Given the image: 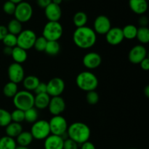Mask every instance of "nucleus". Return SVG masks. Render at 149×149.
<instances>
[{
	"instance_id": "f257e3e1",
	"label": "nucleus",
	"mask_w": 149,
	"mask_h": 149,
	"mask_svg": "<svg viewBox=\"0 0 149 149\" xmlns=\"http://www.w3.org/2000/svg\"><path fill=\"white\" fill-rule=\"evenodd\" d=\"M73 41L76 46L80 49H90L95 45L97 34L88 26L77 28L73 33Z\"/></svg>"
},
{
	"instance_id": "f03ea898",
	"label": "nucleus",
	"mask_w": 149,
	"mask_h": 149,
	"mask_svg": "<svg viewBox=\"0 0 149 149\" xmlns=\"http://www.w3.org/2000/svg\"><path fill=\"white\" fill-rule=\"evenodd\" d=\"M67 134L68 138L78 144H82L89 141L91 135L90 128L81 122H76L68 127Z\"/></svg>"
},
{
	"instance_id": "7ed1b4c3",
	"label": "nucleus",
	"mask_w": 149,
	"mask_h": 149,
	"mask_svg": "<svg viewBox=\"0 0 149 149\" xmlns=\"http://www.w3.org/2000/svg\"><path fill=\"white\" fill-rule=\"evenodd\" d=\"M77 87L84 92L95 90L98 86L97 77L93 72L89 71H82L77 75L76 78Z\"/></svg>"
},
{
	"instance_id": "20e7f679",
	"label": "nucleus",
	"mask_w": 149,
	"mask_h": 149,
	"mask_svg": "<svg viewBox=\"0 0 149 149\" xmlns=\"http://www.w3.org/2000/svg\"><path fill=\"white\" fill-rule=\"evenodd\" d=\"M13 103L16 109L25 111L34 107V95L27 90H20L13 97Z\"/></svg>"
},
{
	"instance_id": "39448f33",
	"label": "nucleus",
	"mask_w": 149,
	"mask_h": 149,
	"mask_svg": "<svg viewBox=\"0 0 149 149\" xmlns=\"http://www.w3.org/2000/svg\"><path fill=\"white\" fill-rule=\"evenodd\" d=\"M63 33V29L59 21H48L44 26L42 36L46 39L47 42L58 41L62 37Z\"/></svg>"
},
{
	"instance_id": "423d86ee",
	"label": "nucleus",
	"mask_w": 149,
	"mask_h": 149,
	"mask_svg": "<svg viewBox=\"0 0 149 149\" xmlns=\"http://www.w3.org/2000/svg\"><path fill=\"white\" fill-rule=\"evenodd\" d=\"M30 132L33 139L38 141L46 139L51 134L49 122L48 121L43 119L37 120L32 124Z\"/></svg>"
},
{
	"instance_id": "0eeeda50",
	"label": "nucleus",
	"mask_w": 149,
	"mask_h": 149,
	"mask_svg": "<svg viewBox=\"0 0 149 149\" xmlns=\"http://www.w3.org/2000/svg\"><path fill=\"white\" fill-rule=\"evenodd\" d=\"M50 129V133L52 135H58L63 137L66 133L68 129V122L66 119L61 115L53 116L49 121H48Z\"/></svg>"
},
{
	"instance_id": "6e6552de",
	"label": "nucleus",
	"mask_w": 149,
	"mask_h": 149,
	"mask_svg": "<svg viewBox=\"0 0 149 149\" xmlns=\"http://www.w3.org/2000/svg\"><path fill=\"white\" fill-rule=\"evenodd\" d=\"M36 37L33 31L30 29L23 30L17 36V46L27 51L33 47Z\"/></svg>"
},
{
	"instance_id": "1a4fd4ad",
	"label": "nucleus",
	"mask_w": 149,
	"mask_h": 149,
	"mask_svg": "<svg viewBox=\"0 0 149 149\" xmlns=\"http://www.w3.org/2000/svg\"><path fill=\"white\" fill-rule=\"evenodd\" d=\"M15 18L20 23H26L29 21L33 15V8L29 2L21 1L16 4L15 11L14 13Z\"/></svg>"
},
{
	"instance_id": "9d476101",
	"label": "nucleus",
	"mask_w": 149,
	"mask_h": 149,
	"mask_svg": "<svg viewBox=\"0 0 149 149\" xmlns=\"http://www.w3.org/2000/svg\"><path fill=\"white\" fill-rule=\"evenodd\" d=\"M65 82L60 77L52 78L47 83V93L52 97L61 96L65 90Z\"/></svg>"
},
{
	"instance_id": "9b49d317",
	"label": "nucleus",
	"mask_w": 149,
	"mask_h": 149,
	"mask_svg": "<svg viewBox=\"0 0 149 149\" xmlns=\"http://www.w3.org/2000/svg\"><path fill=\"white\" fill-rule=\"evenodd\" d=\"M7 74H8L10 81L14 82L15 84L23 81L25 77V71L23 67L21 64L17 63H13L10 64L7 69Z\"/></svg>"
},
{
	"instance_id": "f8f14e48",
	"label": "nucleus",
	"mask_w": 149,
	"mask_h": 149,
	"mask_svg": "<svg viewBox=\"0 0 149 149\" xmlns=\"http://www.w3.org/2000/svg\"><path fill=\"white\" fill-rule=\"evenodd\" d=\"M111 28V23L110 19L107 16L100 15L95 19L93 29L96 34L106 35Z\"/></svg>"
},
{
	"instance_id": "ddd939ff",
	"label": "nucleus",
	"mask_w": 149,
	"mask_h": 149,
	"mask_svg": "<svg viewBox=\"0 0 149 149\" xmlns=\"http://www.w3.org/2000/svg\"><path fill=\"white\" fill-rule=\"evenodd\" d=\"M147 58V49L143 45H137L130 50L128 59L132 64H139L143 60Z\"/></svg>"
},
{
	"instance_id": "4468645a",
	"label": "nucleus",
	"mask_w": 149,
	"mask_h": 149,
	"mask_svg": "<svg viewBox=\"0 0 149 149\" xmlns=\"http://www.w3.org/2000/svg\"><path fill=\"white\" fill-rule=\"evenodd\" d=\"M49 111L52 116L61 115L65 109V102L61 96L52 97L48 105Z\"/></svg>"
},
{
	"instance_id": "2eb2a0df",
	"label": "nucleus",
	"mask_w": 149,
	"mask_h": 149,
	"mask_svg": "<svg viewBox=\"0 0 149 149\" xmlns=\"http://www.w3.org/2000/svg\"><path fill=\"white\" fill-rule=\"evenodd\" d=\"M102 58L98 53L90 52L84 55L82 59V63L85 68L88 69H95L100 65Z\"/></svg>"
},
{
	"instance_id": "dca6fc26",
	"label": "nucleus",
	"mask_w": 149,
	"mask_h": 149,
	"mask_svg": "<svg viewBox=\"0 0 149 149\" xmlns=\"http://www.w3.org/2000/svg\"><path fill=\"white\" fill-rule=\"evenodd\" d=\"M105 36L106 42L113 46L121 44L125 39L122 29L119 27H111Z\"/></svg>"
},
{
	"instance_id": "f3484780",
	"label": "nucleus",
	"mask_w": 149,
	"mask_h": 149,
	"mask_svg": "<svg viewBox=\"0 0 149 149\" xmlns=\"http://www.w3.org/2000/svg\"><path fill=\"white\" fill-rule=\"evenodd\" d=\"M45 14L48 21L58 22L62 16V10L60 5L51 2L45 9Z\"/></svg>"
},
{
	"instance_id": "a211bd4d",
	"label": "nucleus",
	"mask_w": 149,
	"mask_h": 149,
	"mask_svg": "<svg viewBox=\"0 0 149 149\" xmlns=\"http://www.w3.org/2000/svg\"><path fill=\"white\" fill-rule=\"evenodd\" d=\"M64 139L58 135H50L45 139L44 148L45 149H63Z\"/></svg>"
},
{
	"instance_id": "6ab92c4d",
	"label": "nucleus",
	"mask_w": 149,
	"mask_h": 149,
	"mask_svg": "<svg viewBox=\"0 0 149 149\" xmlns=\"http://www.w3.org/2000/svg\"><path fill=\"white\" fill-rule=\"evenodd\" d=\"M129 7L134 13L142 15L148 10L147 0H129Z\"/></svg>"
},
{
	"instance_id": "aec40b11",
	"label": "nucleus",
	"mask_w": 149,
	"mask_h": 149,
	"mask_svg": "<svg viewBox=\"0 0 149 149\" xmlns=\"http://www.w3.org/2000/svg\"><path fill=\"white\" fill-rule=\"evenodd\" d=\"M50 96L47 93L36 95L34 96V107L39 110H43L48 107L50 100Z\"/></svg>"
},
{
	"instance_id": "412c9836",
	"label": "nucleus",
	"mask_w": 149,
	"mask_h": 149,
	"mask_svg": "<svg viewBox=\"0 0 149 149\" xmlns=\"http://www.w3.org/2000/svg\"><path fill=\"white\" fill-rule=\"evenodd\" d=\"M11 56L15 63L21 64L23 63L26 62V61L27 60V51L22 49V48L16 46L13 48Z\"/></svg>"
},
{
	"instance_id": "4be33fe9",
	"label": "nucleus",
	"mask_w": 149,
	"mask_h": 149,
	"mask_svg": "<svg viewBox=\"0 0 149 149\" xmlns=\"http://www.w3.org/2000/svg\"><path fill=\"white\" fill-rule=\"evenodd\" d=\"M23 132V127L21 124L16 122H10L5 127V132L7 136L15 138Z\"/></svg>"
},
{
	"instance_id": "5701e85b",
	"label": "nucleus",
	"mask_w": 149,
	"mask_h": 149,
	"mask_svg": "<svg viewBox=\"0 0 149 149\" xmlns=\"http://www.w3.org/2000/svg\"><path fill=\"white\" fill-rule=\"evenodd\" d=\"M40 82V80L37 77L34 75H29L24 77L23 80V85L25 90L27 91H33Z\"/></svg>"
},
{
	"instance_id": "b1692460",
	"label": "nucleus",
	"mask_w": 149,
	"mask_h": 149,
	"mask_svg": "<svg viewBox=\"0 0 149 149\" xmlns=\"http://www.w3.org/2000/svg\"><path fill=\"white\" fill-rule=\"evenodd\" d=\"M33 138L30 132L23 131L16 138V143L19 146L28 147L33 141Z\"/></svg>"
},
{
	"instance_id": "393cba45",
	"label": "nucleus",
	"mask_w": 149,
	"mask_h": 149,
	"mask_svg": "<svg viewBox=\"0 0 149 149\" xmlns=\"http://www.w3.org/2000/svg\"><path fill=\"white\" fill-rule=\"evenodd\" d=\"M87 20H88V17H87V14L81 11L76 13L73 17V23L77 28L85 26L87 23Z\"/></svg>"
},
{
	"instance_id": "a878e982",
	"label": "nucleus",
	"mask_w": 149,
	"mask_h": 149,
	"mask_svg": "<svg viewBox=\"0 0 149 149\" xmlns=\"http://www.w3.org/2000/svg\"><path fill=\"white\" fill-rule=\"evenodd\" d=\"M7 29L8 31V33L17 36L23 31V26L20 21L15 18L9 22Z\"/></svg>"
},
{
	"instance_id": "bb28decb",
	"label": "nucleus",
	"mask_w": 149,
	"mask_h": 149,
	"mask_svg": "<svg viewBox=\"0 0 149 149\" xmlns=\"http://www.w3.org/2000/svg\"><path fill=\"white\" fill-rule=\"evenodd\" d=\"M122 33L125 39L132 40L136 38L138 28L132 24H128L125 26L123 29H122Z\"/></svg>"
},
{
	"instance_id": "cd10ccee",
	"label": "nucleus",
	"mask_w": 149,
	"mask_h": 149,
	"mask_svg": "<svg viewBox=\"0 0 149 149\" xmlns=\"http://www.w3.org/2000/svg\"><path fill=\"white\" fill-rule=\"evenodd\" d=\"M60 50H61V45L58 41H49L47 42L45 52L47 55L55 56L59 53Z\"/></svg>"
},
{
	"instance_id": "c85d7f7f",
	"label": "nucleus",
	"mask_w": 149,
	"mask_h": 149,
	"mask_svg": "<svg viewBox=\"0 0 149 149\" xmlns=\"http://www.w3.org/2000/svg\"><path fill=\"white\" fill-rule=\"evenodd\" d=\"M15 139L8 136L0 138V149H15L17 147Z\"/></svg>"
},
{
	"instance_id": "c756f323",
	"label": "nucleus",
	"mask_w": 149,
	"mask_h": 149,
	"mask_svg": "<svg viewBox=\"0 0 149 149\" xmlns=\"http://www.w3.org/2000/svg\"><path fill=\"white\" fill-rule=\"evenodd\" d=\"M25 121L28 123L33 124L37 120H39V112L35 107H32L31 109L24 111Z\"/></svg>"
},
{
	"instance_id": "7c9ffc66",
	"label": "nucleus",
	"mask_w": 149,
	"mask_h": 149,
	"mask_svg": "<svg viewBox=\"0 0 149 149\" xmlns=\"http://www.w3.org/2000/svg\"><path fill=\"white\" fill-rule=\"evenodd\" d=\"M17 92H18L17 84L12 81L7 82L3 88V93L7 97H13Z\"/></svg>"
},
{
	"instance_id": "2f4dec72",
	"label": "nucleus",
	"mask_w": 149,
	"mask_h": 149,
	"mask_svg": "<svg viewBox=\"0 0 149 149\" xmlns=\"http://www.w3.org/2000/svg\"><path fill=\"white\" fill-rule=\"evenodd\" d=\"M136 39L141 44H148L149 42V29L148 27H140L137 31Z\"/></svg>"
},
{
	"instance_id": "473e14b6",
	"label": "nucleus",
	"mask_w": 149,
	"mask_h": 149,
	"mask_svg": "<svg viewBox=\"0 0 149 149\" xmlns=\"http://www.w3.org/2000/svg\"><path fill=\"white\" fill-rule=\"evenodd\" d=\"M10 122H12L11 113L6 109H0V127H6Z\"/></svg>"
},
{
	"instance_id": "72a5a7b5",
	"label": "nucleus",
	"mask_w": 149,
	"mask_h": 149,
	"mask_svg": "<svg viewBox=\"0 0 149 149\" xmlns=\"http://www.w3.org/2000/svg\"><path fill=\"white\" fill-rule=\"evenodd\" d=\"M2 42L5 47L11 48L15 47L17 46V36L8 33L2 40Z\"/></svg>"
},
{
	"instance_id": "f704fd0d",
	"label": "nucleus",
	"mask_w": 149,
	"mask_h": 149,
	"mask_svg": "<svg viewBox=\"0 0 149 149\" xmlns=\"http://www.w3.org/2000/svg\"><path fill=\"white\" fill-rule=\"evenodd\" d=\"M47 44V41L46 40V39H45L42 36H39V37H36L33 47L38 52H45Z\"/></svg>"
},
{
	"instance_id": "c9c22d12",
	"label": "nucleus",
	"mask_w": 149,
	"mask_h": 149,
	"mask_svg": "<svg viewBox=\"0 0 149 149\" xmlns=\"http://www.w3.org/2000/svg\"><path fill=\"white\" fill-rule=\"evenodd\" d=\"M10 113H11L12 122L21 124V122L25 121V115L23 111L15 109Z\"/></svg>"
},
{
	"instance_id": "e433bc0d",
	"label": "nucleus",
	"mask_w": 149,
	"mask_h": 149,
	"mask_svg": "<svg viewBox=\"0 0 149 149\" xmlns=\"http://www.w3.org/2000/svg\"><path fill=\"white\" fill-rule=\"evenodd\" d=\"M86 100L88 104L92 105V106L97 104L99 101L98 93L95 92V90L87 92L86 95Z\"/></svg>"
},
{
	"instance_id": "4c0bfd02",
	"label": "nucleus",
	"mask_w": 149,
	"mask_h": 149,
	"mask_svg": "<svg viewBox=\"0 0 149 149\" xmlns=\"http://www.w3.org/2000/svg\"><path fill=\"white\" fill-rule=\"evenodd\" d=\"M16 4L10 1H7L4 2L3 5V10L4 13L7 15H14L15 11Z\"/></svg>"
},
{
	"instance_id": "58836bf2",
	"label": "nucleus",
	"mask_w": 149,
	"mask_h": 149,
	"mask_svg": "<svg viewBox=\"0 0 149 149\" xmlns=\"http://www.w3.org/2000/svg\"><path fill=\"white\" fill-rule=\"evenodd\" d=\"M79 144L74 142L70 138H67L66 140H64L63 143V149H78Z\"/></svg>"
},
{
	"instance_id": "ea45409f",
	"label": "nucleus",
	"mask_w": 149,
	"mask_h": 149,
	"mask_svg": "<svg viewBox=\"0 0 149 149\" xmlns=\"http://www.w3.org/2000/svg\"><path fill=\"white\" fill-rule=\"evenodd\" d=\"M34 93L36 95L42 94V93H47V83L44 82H39L37 87H36L34 90H33Z\"/></svg>"
},
{
	"instance_id": "a19ab883",
	"label": "nucleus",
	"mask_w": 149,
	"mask_h": 149,
	"mask_svg": "<svg viewBox=\"0 0 149 149\" xmlns=\"http://www.w3.org/2000/svg\"><path fill=\"white\" fill-rule=\"evenodd\" d=\"M51 2H52L51 0H36L37 5L42 9L46 8Z\"/></svg>"
},
{
	"instance_id": "79ce46f5",
	"label": "nucleus",
	"mask_w": 149,
	"mask_h": 149,
	"mask_svg": "<svg viewBox=\"0 0 149 149\" xmlns=\"http://www.w3.org/2000/svg\"><path fill=\"white\" fill-rule=\"evenodd\" d=\"M138 22H139L141 27H147L148 23V19L146 16L142 15L139 18V20H138Z\"/></svg>"
},
{
	"instance_id": "37998d69",
	"label": "nucleus",
	"mask_w": 149,
	"mask_h": 149,
	"mask_svg": "<svg viewBox=\"0 0 149 149\" xmlns=\"http://www.w3.org/2000/svg\"><path fill=\"white\" fill-rule=\"evenodd\" d=\"M139 64L141 65V68L143 71H148L149 70V59L148 58H146L145 59L143 60Z\"/></svg>"
},
{
	"instance_id": "c03bdc74",
	"label": "nucleus",
	"mask_w": 149,
	"mask_h": 149,
	"mask_svg": "<svg viewBox=\"0 0 149 149\" xmlns=\"http://www.w3.org/2000/svg\"><path fill=\"white\" fill-rule=\"evenodd\" d=\"M7 33H8V31H7V26H0V41H2L4 38L7 36Z\"/></svg>"
},
{
	"instance_id": "a18cd8bd",
	"label": "nucleus",
	"mask_w": 149,
	"mask_h": 149,
	"mask_svg": "<svg viewBox=\"0 0 149 149\" xmlns=\"http://www.w3.org/2000/svg\"><path fill=\"white\" fill-rule=\"evenodd\" d=\"M81 149H96V148L93 143L88 141L84 143L81 144Z\"/></svg>"
},
{
	"instance_id": "49530a36",
	"label": "nucleus",
	"mask_w": 149,
	"mask_h": 149,
	"mask_svg": "<svg viewBox=\"0 0 149 149\" xmlns=\"http://www.w3.org/2000/svg\"><path fill=\"white\" fill-rule=\"evenodd\" d=\"M12 51H13V48L8 47H5L4 48V50H3V52H4V53L5 54V55H11Z\"/></svg>"
},
{
	"instance_id": "de8ad7c7",
	"label": "nucleus",
	"mask_w": 149,
	"mask_h": 149,
	"mask_svg": "<svg viewBox=\"0 0 149 149\" xmlns=\"http://www.w3.org/2000/svg\"><path fill=\"white\" fill-rule=\"evenodd\" d=\"M144 94H145L146 97H149V86L147 85L144 89Z\"/></svg>"
},
{
	"instance_id": "09e8293b",
	"label": "nucleus",
	"mask_w": 149,
	"mask_h": 149,
	"mask_svg": "<svg viewBox=\"0 0 149 149\" xmlns=\"http://www.w3.org/2000/svg\"><path fill=\"white\" fill-rule=\"evenodd\" d=\"M51 1H52V3H54V4H58V5H61L63 0H51Z\"/></svg>"
},
{
	"instance_id": "8fccbe9b",
	"label": "nucleus",
	"mask_w": 149,
	"mask_h": 149,
	"mask_svg": "<svg viewBox=\"0 0 149 149\" xmlns=\"http://www.w3.org/2000/svg\"><path fill=\"white\" fill-rule=\"evenodd\" d=\"M9 1H12V2H13L14 4H19V3L21 2V1H23V0H9Z\"/></svg>"
},
{
	"instance_id": "3c124183",
	"label": "nucleus",
	"mask_w": 149,
	"mask_h": 149,
	"mask_svg": "<svg viewBox=\"0 0 149 149\" xmlns=\"http://www.w3.org/2000/svg\"><path fill=\"white\" fill-rule=\"evenodd\" d=\"M15 149H29L28 147H23V146H17Z\"/></svg>"
},
{
	"instance_id": "603ef678",
	"label": "nucleus",
	"mask_w": 149,
	"mask_h": 149,
	"mask_svg": "<svg viewBox=\"0 0 149 149\" xmlns=\"http://www.w3.org/2000/svg\"><path fill=\"white\" fill-rule=\"evenodd\" d=\"M129 149H138V148H129Z\"/></svg>"
}]
</instances>
